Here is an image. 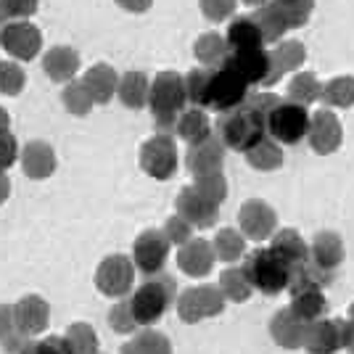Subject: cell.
I'll use <instances>...</instances> for the list:
<instances>
[{"instance_id": "1", "label": "cell", "mask_w": 354, "mask_h": 354, "mask_svg": "<svg viewBox=\"0 0 354 354\" xmlns=\"http://www.w3.org/2000/svg\"><path fill=\"white\" fill-rule=\"evenodd\" d=\"M188 104L185 95V80L177 72H162L156 74V80L148 88V106L153 114L156 130L164 135L175 133V124L180 111Z\"/></svg>"}, {"instance_id": "2", "label": "cell", "mask_w": 354, "mask_h": 354, "mask_svg": "<svg viewBox=\"0 0 354 354\" xmlns=\"http://www.w3.org/2000/svg\"><path fill=\"white\" fill-rule=\"evenodd\" d=\"M267 135V122L246 101L230 111H222L220 122H217V138H220L225 148L233 151H249L257 140H262Z\"/></svg>"}, {"instance_id": "3", "label": "cell", "mask_w": 354, "mask_h": 354, "mask_svg": "<svg viewBox=\"0 0 354 354\" xmlns=\"http://www.w3.org/2000/svg\"><path fill=\"white\" fill-rule=\"evenodd\" d=\"M175 281L169 275H148L146 283H140L130 296V307L138 325H153L156 320H162L167 307L175 301Z\"/></svg>"}, {"instance_id": "4", "label": "cell", "mask_w": 354, "mask_h": 354, "mask_svg": "<svg viewBox=\"0 0 354 354\" xmlns=\"http://www.w3.org/2000/svg\"><path fill=\"white\" fill-rule=\"evenodd\" d=\"M241 267H243V272L249 278L251 288H257V291H262L267 296L281 294L288 286L291 267L286 265L272 249H254Z\"/></svg>"}, {"instance_id": "5", "label": "cell", "mask_w": 354, "mask_h": 354, "mask_svg": "<svg viewBox=\"0 0 354 354\" xmlns=\"http://www.w3.org/2000/svg\"><path fill=\"white\" fill-rule=\"evenodd\" d=\"M310 130V114L307 106H299L294 101H281L267 114V138L283 146L299 143Z\"/></svg>"}, {"instance_id": "6", "label": "cell", "mask_w": 354, "mask_h": 354, "mask_svg": "<svg viewBox=\"0 0 354 354\" xmlns=\"http://www.w3.org/2000/svg\"><path fill=\"white\" fill-rule=\"evenodd\" d=\"M249 95V82L241 77V74L227 66V64H220L212 69V80H209V98L207 106L214 109V111H230L246 101Z\"/></svg>"}, {"instance_id": "7", "label": "cell", "mask_w": 354, "mask_h": 354, "mask_svg": "<svg viewBox=\"0 0 354 354\" xmlns=\"http://www.w3.org/2000/svg\"><path fill=\"white\" fill-rule=\"evenodd\" d=\"M0 45L14 61H32L40 56L43 32L27 19L0 21Z\"/></svg>"}, {"instance_id": "8", "label": "cell", "mask_w": 354, "mask_h": 354, "mask_svg": "<svg viewBox=\"0 0 354 354\" xmlns=\"http://www.w3.org/2000/svg\"><path fill=\"white\" fill-rule=\"evenodd\" d=\"M135 283V265L133 257L127 254H109L95 270V288L104 296L122 299L133 291Z\"/></svg>"}, {"instance_id": "9", "label": "cell", "mask_w": 354, "mask_h": 354, "mask_svg": "<svg viewBox=\"0 0 354 354\" xmlns=\"http://www.w3.org/2000/svg\"><path fill=\"white\" fill-rule=\"evenodd\" d=\"M225 310V296L214 286H193L177 299V315L185 323H198L207 317H217Z\"/></svg>"}, {"instance_id": "10", "label": "cell", "mask_w": 354, "mask_h": 354, "mask_svg": "<svg viewBox=\"0 0 354 354\" xmlns=\"http://www.w3.org/2000/svg\"><path fill=\"white\" fill-rule=\"evenodd\" d=\"M140 169L153 180H169L177 172V146L172 135H153L140 146Z\"/></svg>"}, {"instance_id": "11", "label": "cell", "mask_w": 354, "mask_h": 354, "mask_svg": "<svg viewBox=\"0 0 354 354\" xmlns=\"http://www.w3.org/2000/svg\"><path fill=\"white\" fill-rule=\"evenodd\" d=\"M169 246L172 243L167 241L164 230H143L133 243V265L146 275L162 272L169 257Z\"/></svg>"}, {"instance_id": "12", "label": "cell", "mask_w": 354, "mask_h": 354, "mask_svg": "<svg viewBox=\"0 0 354 354\" xmlns=\"http://www.w3.org/2000/svg\"><path fill=\"white\" fill-rule=\"evenodd\" d=\"M14 317H16L19 333L27 336V339H35V336H40L45 328H48V323H50V304L45 301L43 296L27 294L14 304Z\"/></svg>"}, {"instance_id": "13", "label": "cell", "mask_w": 354, "mask_h": 354, "mask_svg": "<svg viewBox=\"0 0 354 354\" xmlns=\"http://www.w3.org/2000/svg\"><path fill=\"white\" fill-rule=\"evenodd\" d=\"M227 66H233L249 85H265L272 64H270V50L265 48H243V50H230L227 59L222 61Z\"/></svg>"}, {"instance_id": "14", "label": "cell", "mask_w": 354, "mask_h": 354, "mask_svg": "<svg viewBox=\"0 0 354 354\" xmlns=\"http://www.w3.org/2000/svg\"><path fill=\"white\" fill-rule=\"evenodd\" d=\"M307 138H310V146L315 148V153H333L339 151L341 140H344V130H341V122L333 111H315L310 117V130H307Z\"/></svg>"}, {"instance_id": "15", "label": "cell", "mask_w": 354, "mask_h": 354, "mask_svg": "<svg viewBox=\"0 0 354 354\" xmlns=\"http://www.w3.org/2000/svg\"><path fill=\"white\" fill-rule=\"evenodd\" d=\"M275 222H278L275 209L265 201H259V198H251L238 209V225L251 241H265V238L272 236Z\"/></svg>"}, {"instance_id": "16", "label": "cell", "mask_w": 354, "mask_h": 354, "mask_svg": "<svg viewBox=\"0 0 354 354\" xmlns=\"http://www.w3.org/2000/svg\"><path fill=\"white\" fill-rule=\"evenodd\" d=\"M175 209L183 220H188L193 227H212L217 220V204H212L209 198H204L193 185L183 188L175 198Z\"/></svg>"}, {"instance_id": "17", "label": "cell", "mask_w": 354, "mask_h": 354, "mask_svg": "<svg viewBox=\"0 0 354 354\" xmlns=\"http://www.w3.org/2000/svg\"><path fill=\"white\" fill-rule=\"evenodd\" d=\"M341 325L344 320H315L307 325V333H304V349L312 354H336L339 349H344V333H341Z\"/></svg>"}, {"instance_id": "18", "label": "cell", "mask_w": 354, "mask_h": 354, "mask_svg": "<svg viewBox=\"0 0 354 354\" xmlns=\"http://www.w3.org/2000/svg\"><path fill=\"white\" fill-rule=\"evenodd\" d=\"M185 164L191 169L193 177L209 175V172H222V164H225V143H222L217 135H209L201 143H193L188 148V156Z\"/></svg>"}, {"instance_id": "19", "label": "cell", "mask_w": 354, "mask_h": 354, "mask_svg": "<svg viewBox=\"0 0 354 354\" xmlns=\"http://www.w3.org/2000/svg\"><path fill=\"white\" fill-rule=\"evenodd\" d=\"M214 249H212V243L204 241V238H191V241H185L180 251H177V267L185 272V275H191V278H204L212 272V267H214Z\"/></svg>"}, {"instance_id": "20", "label": "cell", "mask_w": 354, "mask_h": 354, "mask_svg": "<svg viewBox=\"0 0 354 354\" xmlns=\"http://www.w3.org/2000/svg\"><path fill=\"white\" fill-rule=\"evenodd\" d=\"M56 151L45 140H30L21 148V169L30 180H48L56 172Z\"/></svg>"}, {"instance_id": "21", "label": "cell", "mask_w": 354, "mask_h": 354, "mask_svg": "<svg viewBox=\"0 0 354 354\" xmlns=\"http://www.w3.org/2000/svg\"><path fill=\"white\" fill-rule=\"evenodd\" d=\"M330 286V270H323L315 262L304 259L299 265L291 267V275H288V294H310V291H323Z\"/></svg>"}, {"instance_id": "22", "label": "cell", "mask_w": 354, "mask_h": 354, "mask_svg": "<svg viewBox=\"0 0 354 354\" xmlns=\"http://www.w3.org/2000/svg\"><path fill=\"white\" fill-rule=\"evenodd\" d=\"M304 59H307V50H304V45L299 43V40H283V43H278L272 50H270L272 72H270V77H267L265 88L267 85H275L283 74L299 69V66L304 64Z\"/></svg>"}, {"instance_id": "23", "label": "cell", "mask_w": 354, "mask_h": 354, "mask_svg": "<svg viewBox=\"0 0 354 354\" xmlns=\"http://www.w3.org/2000/svg\"><path fill=\"white\" fill-rule=\"evenodd\" d=\"M307 325L301 317H296L291 307L288 310H281L275 317H272V323H270V333H272V339L278 346L283 349H301V344H304V333H307Z\"/></svg>"}, {"instance_id": "24", "label": "cell", "mask_w": 354, "mask_h": 354, "mask_svg": "<svg viewBox=\"0 0 354 354\" xmlns=\"http://www.w3.org/2000/svg\"><path fill=\"white\" fill-rule=\"evenodd\" d=\"M43 72L53 82H61V85L69 82V80H74V74L80 72V53L69 45H56V48L45 50Z\"/></svg>"}, {"instance_id": "25", "label": "cell", "mask_w": 354, "mask_h": 354, "mask_svg": "<svg viewBox=\"0 0 354 354\" xmlns=\"http://www.w3.org/2000/svg\"><path fill=\"white\" fill-rule=\"evenodd\" d=\"M310 262L333 272L344 262V241H341L339 233H333V230L317 233L310 246Z\"/></svg>"}, {"instance_id": "26", "label": "cell", "mask_w": 354, "mask_h": 354, "mask_svg": "<svg viewBox=\"0 0 354 354\" xmlns=\"http://www.w3.org/2000/svg\"><path fill=\"white\" fill-rule=\"evenodd\" d=\"M82 82H85V88H88L93 104L104 106V104H109V101L114 98V93H117L119 74L114 72V66H109V64H95V66H90L88 72H85Z\"/></svg>"}, {"instance_id": "27", "label": "cell", "mask_w": 354, "mask_h": 354, "mask_svg": "<svg viewBox=\"0 0 354 354\" xmlns=\"http://www.w3.org/2000/svg\"><path fill=\"white\" fill-rule=\"evenodd\" d=\"M259 27V35H262V43H281L283 35L288 32L286 27V19H283L281 8L275 0H265L262 6H257V14L251 16Z\"/></svg>"}, {"instance_id": "28", "label": "cell", "mask_w": 354, "mask_h": 354, "mask_svg": "<svg viewBox=\"0 0 354 354\" xmlns=\"http://www.w3.org/2000/svg\"><path fill=\"white\" fill-rule=\"evenodd\" d=\"M175 133L180 135L188 146H193V143H201L204 138L212 135V122H209V117L204 114V109H198V106L183 109L180 117H177Z\"/></svg>"}, {"instance_id": "29", "label": "cell", "mask_w": 354, "mask_h": 354, "mask_svg": "<svg viewBox=\"0 0 354 354\" xmlns=\"http://www.w3.org/2000/svg\"><path fill=\"white\" fill-rule=\"evenodd\" d=\"M270 249L275 251V254H278L288 267H294V265H299V262H304V259H310V249H307L304 238L299 236L294 227L278 230V233L272 236Z\"/></svg>"}, {"instance_id": "30", "label": "cell", "mask_w": 354, "mask_h": 354, "mask_svg": "<svg viewBox=\"0 0 354 354\" xmlns=\"http://www.w3.org/2000/svg\"><path fill=\"white\" fill-rule=\"evenodd\" d=\"M148 88H151V82H148V77L143 72H127L119 77L117 82V95L119 101L127 106V109H143L148 106Z\"/></svg>"}, {"instance_id": "31", "label": "cell", "mask_w": 354, "mask_h": 354, "mask_svg": "<svg viewBox=\"0 0 354 354\" xmlns=\"http://www.w3.org/2000/svg\"><path fill=\"white\" fill-rule=\"evenodd\" d=\"M225 40L230 45V50H243V48H262V35H259V27L251 16H238L230 21L227 27V35Z\"/></svg>"}, {"instance_id": "32", "label": "cell", "mask_w": 354, "mask_h": 354, "mask_svg": "<svg viewBox=\"0 0 354 354\" xmlns=\"http://www.w3.org/2000/svg\"><path fill=\"white\" fill-rule=\"evenodd\" d=\"M227 53H230V45L227 40L217 35V32H207V35H201L196 45H193V56L198 59V64H204V66H220L222 61L227 59Z\"/></svg>"}, {"instance_id": "33", "label": "cell", "mask_w": 354, "mask_h": 354, "mask_svg": "<svg viewBox=\"0 0 354 354\" xmlns=\"http://www.w3.org/2000/svg\"><path fill=\"white\" fill-rule=\"evenodd\" d=\"M246 159L254 169H259V172H272V169H278L283 164V148L281 143H275L272 138H262V140H257L254 146L246 151Z\"/></svg>"}, {"instance_id": "34", "label": "cell", "mask_w": 354, "mask_h": 354, "mask_svg": "<svg viewBox=\"0 0 354 354\" xmlns=\"http://www.w3.org/2000/svg\"><path fill=\"white\" fill-rule=\"evenodd\" d=\"M69 354H98V333L88 323H72L64 333Z\"/></svg>"}, {"instance_id": "35", "label": "cell", "mask_w": 354, "mask_h": 354, "mask_svg": "<svg viewBox=\"0 0 354 354\" xmlns=\"http://www.w3.org/2000/svg\"><path fill=\"white\" fill-rule=\"evenodd\" d=\"M61 104H64V109H66L69 114H74V117H88L90 111H93V106H95L82 80H69V82L64 85Z\"/></svg>"}, {"instance_id": "36", "label": "cell", "mask_w": 354, "mask_h": 354, "mask_svg": "<svg viewBox=\"0 0 354 354\" xmlns=\"http://www.w3.org/2000/svg\"><path fill=\"white\" fill-rule=\"evenodd\" d=\"M320 98H323L328 106H339V109H349V106H354V77L352 74L333 77L330 82H325L323 85Z\"/></svg>"}, {"instance_id": "37", "label": "cell", "mask_w": 354, "mask_h": 354, "mask_svg": "<svg viewBox=\"0 0 354 354\" xmlns=\"http://www.w3.org/2000/svg\"><path fill=\"white\" fill-rule=\"evenodd\" d=\"M122 354H172V344L159 330H143L122 346Z\"/></svg>"}, {"instance_id": "38", "label": "cell", "mask_w": 354, "mask_h": 354, "mask_svg": "<svg viewBox=\"0 0 354 354\" xmlns=\"http://www.w3.org/2000/svg\"><path fill=\"white\" fill-rule=\"evenodd\" d=\"M217 288L230 301H246L251 296V291H254L249 278H246V272H243V267H227L220 275V286Z\"/></svg>"}, {"instance_id": "39", "label": "cell", "mask_w": 354, "mask_h": 354, "mask_svg": "<svg viewBox=\"0 0 354 354\" xmlns=\"http://www.w3.org/2000/svg\"><path fill=\"white\" fill-rule=\"evenodd\" d=\"M212 249H214V257H220L222 262H236L246 251V241L233 227H222L212 241Z\"/></svg>"}, {"instance_id": "40", "label": "cell", "mask_w": 354, "mask_h": 354, "mask_svg": "<svg viewBox=\"0 0 354 354\" xmlns=\"http://www.w3.org/2000/svg\"><path fill=\"white\" fill-rule=\"evenodd\" d=\"M328 310V301H325L323 291H310V294H296L291 296V312L296 317H301L304 323H315L320 320Z\"/></svg>"}, {"instance_id": "41", "label": "cell", "mask_w": 354, "mask_h": 354, "mask_svg": "<svg viewBox=\"0 0 354 354\" xmlns=\"http://www.w3.org/2000/svg\"><path fill=\"white\" fill-rule=\"evenodd\" d=\"M320 90H323V85L317 82L315 74L301 72L288 82V101H294L299 106H310L320 98Z\"/></svg>"}, {"instance_id": "42", "label": "cell", "mask_w": 354, "mask_h": 354, "mask_svg": "<svg viewBox=\"0 0 354 354\" xmlns=\"http://www.w3.org/2000/svg\"><path fill=\"white\" fill-rule=\"evenodd\" d=\"M185 80V95H188V104L204 109L209 98V80H212V66H198L183 77Z\"/></svg>"}, {"instance_id": "43", "label": "cell", "mask_w": 354, "mask_h": 354, "mask_svg": "<svg viewBox=\"0 0 354 354\" xmlns=\"http://www.w3.org/2000/svg\"><path fill=\"white\" fill-rule=\"evenodd\" d=\"M24 341H27V336H21L16 328L14 304H0V346L8 354H14Z\"/></svg>"}, {"instance_id": "44", "label": "cell", "mask_w": 354, "mask_h": 354, "mask_svg": "<svg viewBox=\"0 0 354 354\" xmlns=\"http://www.w3.org/2000/svg\"><path fill=\"white\" fill-rule=\"evenodd\" d=\"M275 3H278V8H281L288 30L304 27V24L310 21L312 11H315V0H275Z\"/></svg>"}, {"instance_id": "45", "label": "cell", "mask_w": 354, "mask_h": 354, "mask_svg": "<svg viewBox=\"0 0 354 354\" xmlns=\"http://www.w3.org/2000/svg\"><path fill=\"white\" fill-rule=\"evenodd\" d=\"M193 188L201 193L204 198H209L212 204H217L220 207L222 201L227 198V180L222 172H209V175H198L196 177V183H193Z\"/></svg>"}, {"instance_id": "46", "label": "cell", "mask_w": 354, "mask_h": 354, "mask_svg": "<svg viewBox=\"0 0 354 354\" xmlns=\"http://www.w3.org/2000/svg\"><path fill=\"white\" fill-rule=\"evenodd\" d=\"M27 85V74L21 69V64L11 61H0V93L3 95H19Z\"/></svg>"}, {"instance_id": "47", "label": "cell", "mask_w": 354, "mask_h": 354, "mask_svg": "<svg viewBox=\"0 0 354 354\" xmlns=\"http://www.w3.org/2000/svg\"><path fill=\"white\" fill-rule=\"evenodd\" d=\"M109 325L117 333H135L138 320H135L133 307H130V299H119L117 304L111 307V312H109Z\"/></svg>"}, {"instance_id": "48", "label": "cell", "mask_w": 354, "mask_h": 354, "mask_svg": "<svg viewBox=\"0 0 354 354\" xmlns=\"http://www.w3.org/2000/svg\"><path fill=\"white\" fill-rule=\"evenodd\" d=\"M37 14V0H0V21L30 19Z\"/></svg>"}, {"instance_id": "49", "label": "cell", "mask_w": 354, "mask_h": 354, "mask_svg": "<svg viewBox=\"0 0 354 354\" xmlns=\"http://www.w3.org/2000/svg\"><path fill=\"white\" fill-rule=\"evenodd\" d=\"M164 236L169 243H175V246H183L185 241H191L193 238V225L188 220H183L180 214H172L169 220L164 222Z\"/></svg>"}, {"instance_id": "50", "label": "cell", "mask_w": 354, "mask_h": 354, "mask_svg": "<svg viewBox=\"0 0 354 354\" xmlns=\"http://www.w3.org/2000/svg\"><path fill=\"white\" fill-rule=\"evenodd\" d=\"M209 21H225L236 11V0H198Z\"/></svg>"}, {"instance_id": "51", "label": "cell", "mask_w": 354, "mask_h": 354, "mask_svg": "<svg viewBox=\"0 0 354 354\" xmlns=\"http://www.w3.org/2000/svg\"><path fill=\"white\" fill-rule=\"evenodd\" d=\"M19 159V143L11 130H0V169L6 172Z\"/></svg>"}, {"instance_id": "52", "label": "cell", "mask_w": 354, "mask_h": 354, "mask_svg": "<svg viewBox=\"0 0 354 354\" xmlns=\"http://www.w3.org/2000/svg\"><path fill=\"white\" fill-rule=\"evenodd\" d=\"M283 98H278V95H272V93H257V95H246V106H251L259 117L267 122V114L275 109V106L281 104Z\"/></svg>"}, {"instance_id": "53", "label": "cell", "mask_w": 354, "mask_h": 354, "mask_svg": "<svg viewBox=\"0 0 354 354\" xmlns=\"http://www.w3.org/2000/svg\"><path fill=\"white\" fill-rule=\"evenodd\" d=\"M37 354H69L64 336H45L43 341H37Z\"/></svg>"}, {"instance_id": "54", "label": "cell", "mask_w": 354, "mask_h": 354, "mask_svg": "<svg viewBox=\"0 0 354 354\" xmlns=\"http://www.w3.org/2000/svg\"><path fill=\"white\" fill-rule=\"evenodd\" d=\"M117 6L130 11V14H146L148 8L153 6V0H117Z\"/></svg>"}, {"instance_id": "55", "label": "cell", "mask_w": 354, "mask_h": 354, "mask_svg": "<svg viewBox=\"0 0 354 354\" xmlns=\"http://www.w3.org/2000/svg\"><path fill=\"white\" fill-rule=\"evenodd\" d=\"M341 333H344V349H349L354 354V320H344Z\"/></svg>"}, {"instance_id": "56", "label": "cell", "mask_w": 354, "mask_h": 354, "mask_svg": "<svg viewBox=\"0 0 354 354\" xmlns=\"http://www.w3.org/2000/svg\"><path fill=\"white\" fill-rule=\"evenodd\" d=\"M8 196H11V180H8V175L0 169V207L8 201Z\"/></svg>"}, {"instance_id": "57", "label": "cell", "mask_w": 354, "mask_h": 354, "mask_svg": "<svg viewBox=\"0 0 354 354\" xmlns=\"http://www.w3.org/2000/svg\"><path fill=\"white\" fill-rule=\"evenodd\" d=\"M14 354H37V341H32V339H27L19 349H16Z\"/></svg>"}, {"instance_id": "58", "label": "cell", "mask_w": 354, "mask_h": 354, "mask_svg": "<svg viewBox=\"0 0 354 354\" xmlns=\"http://www.w3.org/2000/svg\"><path fill=\"white\" fill-rule=\"evenodd\" d=\"M11 127V117H8V111L0 106V130H8Z\"/></svg>"}, {"instance_id": "59", "label": "cell", "mask_w": 354, "mask_h": 354, "mask_svg": "<svg viewBox=\"0 0 354 354\" xmlns=\"http://www.w3.org/2000/svg\"><path fill=\"white\" fill-rule=\"evenodd\" d=\"M241 3H246V6H262L265 0H241Z\"/></svg>"}, {"instance_id": "60", "label": "cell", "mask_w": 354, "mask_h": 354, "mask_svg": "<svg viewBox=\"0 0 354 354\" xmlns=\"http://www.w3.org/2000/svg\"><path fill=\"white\" fill-rule=\"evenodd\" d=\"M349 320H354V304H352V310H349Z\"/></svg>"}]
</instances>
